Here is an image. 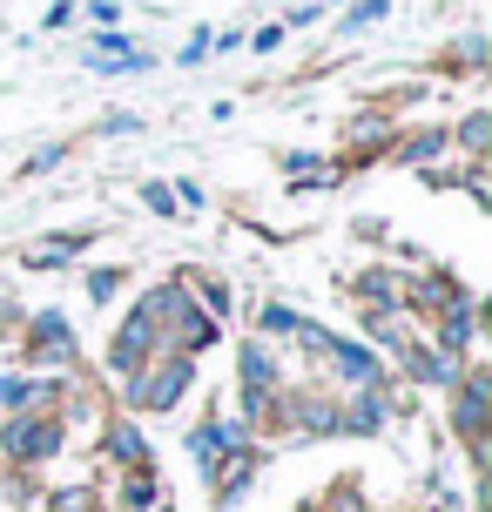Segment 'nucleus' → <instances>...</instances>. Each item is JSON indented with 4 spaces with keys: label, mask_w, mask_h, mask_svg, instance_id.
Masks as SVG:
<instances>
[{
    "label": "nucleus",
    "mask_w": 492,
    "mask_h": 512,
    "mask_svg": "<svg viewBox=\"0 0 492 512\" xmlns=\"http://www.w3.org/2000/svg\"><path fill=\"white\" fill-rule=\"evenodd\" d=\"M156 317H162V297H142V310H135L129 324H122V337H115V351H108V364L129 378L135 364L149 358V337H156Z\"/></svg>",
    "instance_id": "f257e3e1"
},
{
    "label": "nucleus",
    "mask_w": 492,
    "mask_h": 512,
    "mask_svg": "<svg viewBox=\"0 0 492 512\" xmlns=\"http://www.w3.org/2000/svg\"><path fill=\"white\" fill-rule=\"evenodd\" d=\"M0 438H7V459H48L54 445H61V425L54 418H14Z\"/></svg>",
    "instance_id": "f03ea898"
},
{
    "label": "nucleus",
    "mask_w": 492,
    "mask_h": 512,
    "mask_svg": "<svg viewBox=\"0 0 492 512\" xmlns=\"http://www.w3.org/2000/svg\"><path fill=\"white\" fill-rule=\"evenodd\" d=\"M182 391H189V364H162V378H149V384H135V398H142V405H176V398H182Z\"/></svg>",
    "instance_id": "7ed1b4c3"
},
{
    "label": "nucleus",
    "mask_w": 492,
    "mask_h": 512,
    "mask_svg": "<svg viewBox=\"0 0 492 512\" xmlns=\"http://www.w3.org/2000/svg\"><path fill=\"white\" fill-rule=\"evenodd\" d=\"M81 250H88V236H48V243L27 250V263H34V270H54V263H68V256H81Z\"/></svg>",
    "instance_id": "20e7f679"
},
{
    "label": "nucleus",
    "mask_w": 492,
    "mask_h": 512,
    "mask_svg": "<svg viewBox=\"0 0 492 512\" xmlns=\"http://www.w3.org/2000/svg\"><path fill=\"white\" fill-rule=\"evenodd\" d=\"M479 418H486V378H472L466 398H459V425H466L472 438H479Z\"/></svg>",
    "instance_id": "39448f33"
},
{
    "label": "nucleus",
    "mask_w": 492,
    "mask_h": 512,
    "mask_svg": "<svg viewBox=\"0 0 492 512\" xmlns=\"http://www.w3.org/2000/svg\"><path fill=\"white\" fill-rule=\"evenodd\" d=\"M324 351H331V358L344 364V371H351V378H371V358H364L358 344H344V337H331V344H324Z\"/></svg>",
    "instance_id": "423d86ee"
},
{
    "label": "nucleus",
    "mask_w": 492,
    "mask_h": 512,
    "mask_svg": "<svg viewBox=\"0 0 492 512\" xmlns=\"http://www.w3.org/2000/svg\"><path fill=\"white\" fill-rule=\"evenodd\" d=\"M41 358H68V331H61V317H41Z\"/></svg>",
    "instance_id": "0eeeda50"
},
{
    "label": "nucleus",
    "mask_w": 492,
    "mask_h": 512,
    "mask_svg": "<svg viewBox=\"0 0 492 512\" xmlns=\"http://www.w3.org/2000/svg\"><path fill=\"white\" fill-rule=\"evenodd\" d=\"M263 331H297V310H284V304H270V310H263Z\"/></svg>",
    "instance_id": "6e6552de"
},
{
    "label": "nucleus",
    "mask_w": 492,
    "mask_h": 512,
    "mask_svg": "<svg viewBox=\"0 0 492 512\" xmlns=\"http://www.w3.org/2000/svg\"><path fill=\"white\" fill-rule=\"evenodd\" d=\"M115 452H122V459H142V438H135L129 425H122V432H115Z\"/></svg>",
    "instance_id": "1a4fd4ad"
}]
</instances>
